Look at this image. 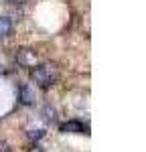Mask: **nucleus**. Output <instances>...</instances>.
Segmentation results:
<instances>
[{"instance_id":"nucleus-1","label":"nucleus","mask_w":146,"mask_h":152,"mask_svg":"<svg viewBox=\"0 0 146 152\" xmlns=\"http://www.w3.org/2000/svg\"><path fill=\"white\" fill-rule=\"evenodd\" d=\"M31 79L39 85V87H49L59 79V67L55 63H41L33 67L31 71Z\"/></svg>"},{"instance_id":"nucleus-2","label":"nucleus","mask_w":146,"mask_h":152,"mask_svg":"<svg viewBox=\"0 0 146 152\" xmlns=\"http://www.w3.org/2000/svg\"><path fill=\"white\" fill-rule=\"evenodd\" d=\"M16 61H18L20 67H31V69L39 65V57H36V53L33 49H20L16 53Z\"/></svg>"},{"instance_id":"nucleus-3","label":"nucleus","mask_w":146,"mask_h":152,"mask_svg":"<svg viewBox=\"0 0 146 152\" xmlns=\"http://www.w3.org/2000/svg\"><path fill=\"white\" fill-rule=\"evenodd\" d=\"M18 99H20V104H23V105H33V104H35V99H36L35 87L28 85V83L20 85V89H18Z\"/></svg>"},{"instance_id":"nucleus-4","label":"nucleus","mask_w":146,"mask_h":152,"mask_svg":"<svg viewBox=\"0 0 146 152\" xmlns=\"http://www.w3.org/2000/svg\"><path fill=\"white\" fill-rule=\"evenodd\" d=\"M61 132H65V134H83L85 126L79 120H67V122L61 124Z\"/></svg>"},{"instance_id":"nucleus-5","label":"nucleus","mask_w":146,"mask_h":152,"mask_svg":"<svg viewBox=\"0 0 146 152\" xmlns=\"http://www.w3.org/2000/svg\"><path fill=\"white\" fill-rule=\"evenodd\" d=\"M10 31H12V20L8 16H0V37L10 35Z\"/></svg>"},{"instance_id":"nucleus-6","label":"nucleus","mask_w":146,"mask_h":152,"mask_svg":"<svg viewBox=\"0 0 146 152\" xmlns=\"http://www.w3.org/2000/svg\"><path fill=\"white\" fill-rule=\"evenodd\" d=\"M43 114H45V120H47V122H55V120H57V110L51 107V105H47V107L43 110Z\"/></svg>"},{"instance_id":"nucleus-7","label":"nucleus","mask_w":146,"mask_h":152,"mask_svg":"<svg viewBox=\"0 0 146 152\" xmlns=\"http://www.w3.org/2000/svg\"><path fill=\"white\" fill-rule=\"evenodd\" d=\"M26 136H28V140H33V142H36V140H41V138H43V136H45V130H28V134H26Z\"/></svg>"},{"instance_id":"nucleus-8","label":"nucleus","mask_w":146,"mask_h":152,"mask_svg":"<svg viewBox=\"0 0 146 152\" xmlns=\"http://www.w3.org/2000/svg\"><path fill=\"white\" fill-rule=\"evenodd\" d=\"M31 152H43V148H39V146H33V148H31Z\"/></svg>"},{"instance_id":"nucleus-9","label":"nucleus","mask_w":146,"mask_h":152,"mask_svg":"<svg viewBox=\"0 0 146 152\" xmlns=\"http://www.w3.org/2000/svg\"><path fill=\"white\" fill-rule=\"evenodd\" d=\"M14 4H24V2H28V0H12Z\"/></svg>"},{"instance_id":"nucleus-10","label":"nucleus","mask_w":146,"mask_h":152,"mask_svg":"<svg viewBox=\"0 0 146 152\" xmlns=\"http://www.w3.org/2000/svg\"><path fill=\"white\" fill-rule=\"evenodd\" d=\"M2 71H4V69H2V67H0V75H2Z\"/></svg>"}]
</instances>
